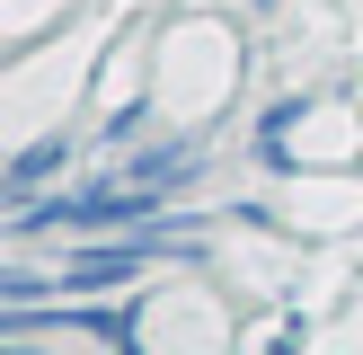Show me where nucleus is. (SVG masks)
Wrapping results in <instances>:
<instances>
[{
	"mask_svg": "<svg viewBox=\"0 0 363 355\" xmlns=\"http://www.w3.org/2000/svg\"><path fill=\"white\" fill-rule=\"evenodd\" d=\"M62 169H71V151H62V142H35V151H27V160L9 169V187L27 195V187H45V178H62Z\"/></svg>",
	"mask_w": 363,
	"mask_h": 355,
	"instance_id": "nucleus-3",
	"label": "nucleus"
},
{
	"mask_svg": "<svg viewBox=\"0 0 363 355\" xmlns=\"http://www.w3.org/2000/svg\"><path fill=\"white\" fill-rule=\"evenodd\" d=\"M160 248H186L177 231H142V240H106V248H71L62 258V284L71 293H98V284H133Z\"/></svg>",
	"mask_w": 363,
	"mask_h": 355,
	"instance_id": "nucleus-1",
	"label": "nucleus"
},
{
	"mask_svg": "<svg viewBox=\"0 0 363 355\" xmlns=\"http://www.w3.org/2000/svg\"><path fill=\"white\" fill-rule=\"evenodd\" d=\"M45 329H89L106 346H133V311H0V337H45Z\"/></svg>",
	"mask_w": 363,
	"mask_h": 355,
	"instance_id": "nucleus-2",
	"label": "nucleus"
},
{
	"mask_svg": "<svg viewBox=\"0 0 363 355\" xmlns=\"http://www.w3.org/2000/svg\"><path fill=\"white\" fill-rule=\"evenodd\" d=\"M62 275H27V266H0V302H35V293H53Z\"/></svg>",
	"mask_w": 363,
	"mask_h": 355,
	"instance_id": "nucleus-4",
	"label": "nucleus"
}]
</instances>
